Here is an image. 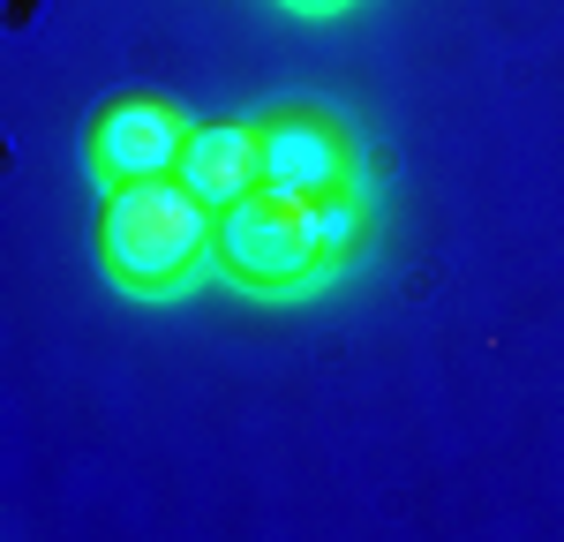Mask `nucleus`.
Returning a JSON list of instances; mask_svg holds the SVG:
<instances>
[{
  "instance_id": "20e7f679",
  "label": "nucleus",
  "mask_w": 564,
  "mask_h": 542,
  "mask_svg": "<svg viewBox=\"0 0 564 542\" xmlns=\"http://www.w3.org/2000/svg\"><path fill=\"white\" fill-rule=\"evenodd\" d=\"M263 143V181L271 188H294V196H339L354 188V136L316 113V106H279L257 121Z\"/></svg>"
},
{
  "instance_id": "39448f33",
  "label": "nucleus",
  "mask_w": 564,
  "mask_h": 542,
  "mask_svg": "<svg viewBox=\"0 0 564 542\" xmlns=\"http://www.w3.org/2000/svg\"><path fill=\"white\" fill-rule=\"evenodd\" d=\"M174 181L204 212H226V204H241L249 188H263L257 121H196L188 143H181V159H174Z\"/></svg>"
},
{
  "instance_id": "423d86ee",
  "label": "nucleus",
  "mask_w": 564,
  "mask_h": 542,
  "mask_svg": "<svg viewBox=\"0 0 564 542\" xmlns=\"http://www.w3.org/2000/svg\"><path fill=\"white\" fill-rule=\"evenodd\" d=\"M354 241H361V204H354V188L316 196V249H324V264H339Z\"/></svg>"
},
{
  "instance_id": "7ed1b4c3",
  "label": "nucleus",
  "mask_w": 564,
  "mask_h": 542,
  "mask_svg": "<svg viewBox=\"0 0 564 542\" xmlns=\"http://www.w3.org/2000/svg\"><path fill=\"white\" fill-rule=\"evenodd\" d=\"M188 113H181L174 98H151V90H135V98H113L98 121H90V174L106 181H159L174 174L181 143H188Z\"/></svg>"
},
{
  "instance_id": "0eeeda50",
  "label": "nucleus",
  "mask_w": 564,
  "mask_h": 542,
  "mask_svg": "<svg viewBox=\"0 0 564 542\" xmlns=\"http://www.w3.org/2000/svg\"><path fill=\"white\" fill-rule=\"evenodd\" d=\"M294 8H332V0H294Z\"/></svg>"
},
{
  "instance_id": "f257e3e1",
  "label": "nucleus",
  "mask_w": 564,
  "mask_h": 542,
  "mask_svg": "<svg viewBox=\"0 0 564 542\" xmlns=\"http://www.w3.org/2000/svg\"><path fill=\"white\" fill-rule=\"evenodd\" d=\"M212 234L218 212H204L174 174L113 181L106 204H98V264L129 294H166V286L196 279V264L212 257Z\"/></svg>"
},
{
  "instance_id": "f03ea898",
  "label": "nucleus",
  "mask_w": 564,
  "mask_h": 542,
  "mask_svg": "<svg viewBox=\"0 0 564 542\" xmlns=\"http://www.w3.org/2000/svg\"><path fill=\"white\" fill-rule=\"evenodd\" d=\"M212 257L226 264V279H241L249 294H286L302 286L308 271L324 264L316 249V196H294V188H249L241 204L218 212Z\"/></svg>"
}]
</instances>
